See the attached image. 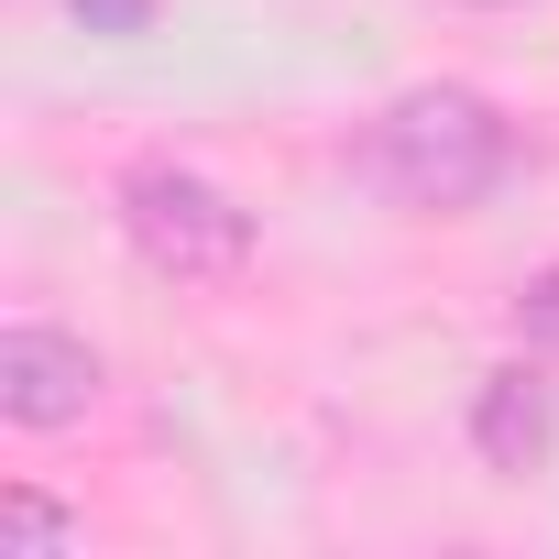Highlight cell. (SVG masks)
I'll use <instances>...</instances> for the list:
<instances>
[{"instance_id": "6da1fadb", "label": "cell", "mask_w": 559, "mask_h": 559, "mask_svg": "<svg viewBox=\"0 0 559 559\" xmlns=\"http://www.w3.org/2000/svg\"><path fill=\"white\" fill-rule=\"evenodd\" d=\"M362 165H373L384 198L450 219V209H472V198L504 187L515 132H504L493 99H472V88H406V99H384V121L362 132Z\"/></svg>"}, {"instance_id": "ba28073f", "label": "cell", "mask_w": 559, "mask_h": 559, "mask_svg": "<svg viewBox=\"0 0 559 559\" xmlns=\"http://www.w3.org/2000/svg\"><path fill=\"white\" fill-rule=\"evenodd\" d=\"M472 12H515V0H472Z\"/></svg>"}, {"instance_id": "52a82bcc", "label": "cell", "mask_w": 559, "mask_h": 559, "mask_svg": "<svg viewBox=\"0 0 559 559\" xmlns=\"http://www.w3.org/2000/svg\"><path fill=\"white\" fill-rule=\"evenodd\" d=\"M67 12H78L88 34H143V23H154V0H67Z\"/></svg>"}, {"instance_id": "3957f363", "label": "cell", "mask_w": 559, "mask_h": 559, "mask_svg": "<svg viewBox=\"0 0 559 559\" xmlns=\"http://www.w3.org/2000/svg\"><path fill=\"white\" fill-rule=\"evenodd\" d=\"M88 406H99V352L78 330H45V319L0 330V417L12 428H78Z\"/></svg>"}, {"instance_id": "277c9868", "label": "cell", "mask_w": 559, "mask_h": 559, "mask_svg": "<svg viewBox=\"0 0 559 559\" xmlns=\"http://www.w3.org/2000/svg\"><path fill=\"white\" fill-rule=\"evenodd\" d=\"M472 450H483V472L526 483V472L559 450V384H548L537 362H504V373H483V395H472Z\"/></svg>"}, {"instance_id": "5b68a950", "label": "cell", "mask_w": 559, "mask_h": 559, "mask_svg": "<svg viewBox=\"0 0 559 559\" xmlns=\"http://www.w3.org/2000/svg\"><path fill=\"white\" fill-rule=\"evenodd\" d=\"M515 330H526V352H548V362H559V263H548V274H526Z\"/></svg>"}, {"instance_id": "8992f818", "label": "cell", "mask_w": 559, "mask_h": 559, "mask_svg": "<svg viewBox=\"0 0 559 559\" xmlns=\"http://www.w3.org/2000/svg\"><path fill=\"white\" fill-rule=\"evenodd\" d=\"M0 526H12V548H67V537H78L45 493H12V504H0Z\"/></svg>"}, {"instance_id": "7a4b0ae2", "label": "cell", "mask_w": 559, "mask_h": 559, "mask_svg": "<svg viewBox=\"0 0 559 559\" xmlns=\"http://www.w3.org/2000/svg\"><path fill=\"white\" fill-rule=\"evenodd\" d=\"M121 230H132V252L154 274H176V286H230L252 263V209H230L187 165H132L121 176Z\"/></svg>"}]
</instances>
